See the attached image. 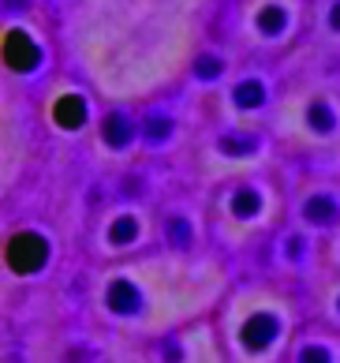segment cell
I'll return each mask as SVG.
<instances>
[{"instance_id":"15","label":"cell","mask_w":340,"mask_h":363,"mask_svg":"<svg viewBox=\"0 0 340 363\" xmlns=\"http://www.w3.org/2000/svg\"><path fill=\"white\" fill-rule=\"evenodd\" d=\"M169 236H172V244H187V240H191V225L187 221H172V228H169Z\"/></svg>"},{"instance_id":"10","label":"cell","mask_w":340,"mask_h":363,"mask_svg":"<svg viewBox=\"0 0 340 363\" xmlns=\"http://www.w3.org/2000/svg\"><path fill=\"white\" fill-rule=\"evenodd\" d=\"M307 120H310V128H314V131H329L333 128V113H329V105H322V101H314L307 109Z\"/></svg>"},{"instance_id":"12","label":"cell","mask_w":340,"mask_h":363,"mask_svg":"<svg viewBox=\"0 0 340 363\" xmlns=\"http://www.w3.org/2000/svg\"><path fill=\"white\" fill-rule=\"evenodd\" d=\"M232 210L239 213V218H251V213L258 210V195H254V191H239V195L232 199Z\"/></svg>"},{"instance_id":"7","label":"cell","mask_w":340,"mask_h":363,"mask_svg":"<svg viewBox=\"0 0 340 363\" xmlns=\"http://www.w3.org/2000/svg\"><path fill=\"white\" fill-rule=\"evenodd\" d=\"M303 213H307V221H314V225H329L336 218V203L325 199V195H318V199H310V203L303 206Z\"/></svg>"},{"instance_id":"19","label":"cell","mask_w":340,"mask_h":363,"mask_svg":"<svg viewBox=\"0 0 340 363\" xmlns=\"http://www.w3.org/2000/svg\"><path fill=\"white\" fill-rule=\"evenodd\" d=\"M329 26H333V30H340V4H333V11H329Z\"/></svg>"},{"instance_id":"3","label":"cell","mask_w":340,"mask_h":363,"mask_svg":"<svg viewBox=\"0 0 340 363\" xmlns=\"http://www.w3.org/2000/svg\"><path fill=\"white\" fill-rule=\"evenodd\" d=\"M277 337V318H269V315H254L247 326H243V345L247 348H266L269 341Z\"/></svg>"},{"instance_id":"2","label":"cell","mask_w":340,"mask_h":363,"mask_svg":"<svg viewBox=\"0 0 340 363\" xmlns=\"http://www.w3.org/2000/svg\"><path fill=\"white\" fill-rule=\"evenodd\" d=\"M4 60H8L16 72H30L34 64L42 60V52H38V45H34L23 30H11V34L4 38Z\"/></svg>"},{"instance_id":"1","label":"cell","mask_w":340,"mask_h":363,"mask_svg":"<svg viewBox=\"0 0 340 363\" xmlns=\"http://www.w3.org/2000/svg\"><path fill=\"white\" fill-rule=\"evenodd\" d=\"M45 240L42 236H34V233H23V236H16L8 244V266L11 270H19V274H34L38 266L45 262Z\"/></svg>"},{"instance_id":"18","label":"cell","mask_w":340,"mask_h":363,"mask_svg":"<svg viewBox=\"0 0 340 363\" xmlns=\"http://www.w3.org/2000/svg\"><path fill=\"white\" fill-rule=\"evenodd\" d=\"M288 255H292V259H299V255H303V244H299V236H292V244H288Z\"/></svg>"},{"instance_id":"4","label":"cell","mask_w":340,"mask_h":363,"mask_svg":"<svg viewBox=\"0 0 340 363\" xmlns=\"http://www.w3.org/2000/svg\"><path fill=\"white\" fill-rule=\"evenodd\" d=\"M101 131H105V143H108V146H128V143L135 139V124H131L124 113H113V116L105 120Z\"/></svg>"},{"instance_id":"11","label":"cell","mask_w":340,"mask_h":363,"mask_svg":"<svg viewBox=\"0 0 340 363\" xmlns=\"http://www.w3.org/2000/svg\"><path fill=\"white\" fill-rule=\"evenodd\" d=\"M169 131H172L169 116H149V120H146V139H149V143H157V139H169Z\"/></svg>"},{"instance_id":"13","label":"cell","mask_w":340,"mask_h":363,"mask_svg":"<svg viewBox=\"0 0 340 363\" xmlns=\"http://www.w3.org/2000/svg\"><path fill=\"white\" fill-rule=\"evenodd\" d=\"M131 240H135V221L131 218H120L113 225V244H131Z\"/></svg>"},{"instance_id":"8","label":"cell","mask_w":340,"mask_h":363,"mask_svg":"<svg viewBox=\"0 0 340 363\" xmlns=\"http://www.w3.org/2000/svg\"><path fill=\"white\" fill-rule=\"evenodd\" d=\"M262 98H266V90H262V83H258V79H247V83L236 86V105H239V109H258V105H262Z\"/></svg>"},{"instance_id":"5","label":"cell","mask_w":340,"mask_h":363,"mask_svg":"<svg viewBox=\"0 0 340 363\" xmlns=\"http://www.w3.org/2000/svg\"><path fill=\"white\" fill-rule=\"evenodd\" d=\"M108 307H113L116 315H128L139 307V292H135V285H128V281H116L113 289H108Z\"/></svg>"},{"instance_id":"14","label":"cell","mask_w":340,"mask_h":363,"mask_svg":"<svg viewBox=\"0 0 340 363\" xmlns=\"http://www.w3.org/2000/svg\"><path fill=\"white\" fill-rule=\"evenodd\" d=\"M195 72H198L202 79H213V75H221V60H217V57H198Z\"/></svg>"},{"instance_id":"6","label":"cell","mask_w":340,"mask_h":363,"mask_svg":"<svg viewBox=\"0 0 340 363\" xmlns=\"http://www.w3.org/2000/svg\"><path fill=\"white\" fill-rule=\"evenodd\" d=\"M57 120L64 128H79L86 120V105H83V98H75V94H67V98H60L57 101Z\"/></svg>"},{"instance_id":"9","label":"cell","mask_w":340,"mask_h":363,"mask_svg":"<svg viewBox=\"0 0 340 363\" xmlns=\"http://www.w3.org/2000/svg\"><path fill=\"white\" fill-rule=\"evenodd\" d=\"M284 23H288L284 8L269 4V8H262V16H258V30H262V34H280V30H284Z\"/></svg>"},{"instance_id":"16","label":"cell","mask_w":340,"mask_h":363,"mask_svg":"<svg viewBox=\"0 0 340 363\" xmlns=\"http://www.w3.org/2000/svg\"><path fill=\"white\" fill-rule=\"evenodd\" d=\"M221 146H225L228 154H251L254 150V139H225Z\"/></svg>"},{"instance_id":"17","label":"cell","mask_w":340,"mask_h":363,"mask_svg":"<svg viewBox=\"0 0 340 363\" xmlns=\"http://www.w3.org/2000/svg\"><path fill=\"white\" fill-rule=\"evenodd\" d=\"M303 363H329V352H325V348H303V356H299Z\"/></svg>"}]
</instances>
